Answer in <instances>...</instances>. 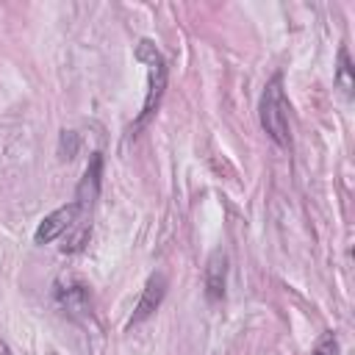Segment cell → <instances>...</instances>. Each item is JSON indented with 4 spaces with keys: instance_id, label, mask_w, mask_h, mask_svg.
<instances>
[{
    "instance_id": "cell-8",
    "label": "cell",
    "mask_w": 355,
    "mask_h": 355,
    "mask_svg": "<svg viewBox=\"0 0 355 355\" xmlns=\"http://www.w3.org/2000/svg\"><path fill=\"white\" fill-rule=\"evenodd\" d=\"M311 355H338V341H336V336H333V333H324V336L316 341V347H313Z\"/></svg>"
},
{
    "instance_id": "cell-3",
    "label": "cell",
    "mask_w": 355,
    "mask_h": 355,
    "mask_svg": "<svg viewBox=\"0 0 355 355\" xmlns=\"http://www.w3.org/2000/svg\"><path fill=\"white\" fill-rule=\"evenodd\" d=\"M78 216H80V208H78L75 202L55 208L53 214H47V216L39 222V227H36V233H33L36 244H50V241H55L64 230H69V227L78 222Z\"/></svg>"
},
{
    "instance_id": "cell-7",
    "label": "cell",
    "mask_w": 355,
    "mask_h": 355,
    "mask_svg": "<svg viewBox=\"0 0 355 355\" xmlns=\"http://www.w3.org/2000/svg\"><path fill=\"white\" fill-rule=\"evenodd\" d=\"M336 80L341 83V89L347 92V94H352V64H349V55H347V50H338V69H336Z\"/></svg>"
},
{
    "instance_id": "cell-6",
    "label": "cell",
    "mask_w": 355,
    "mask_h": 355,
    "mask_svg": "<svg viewBox=\"0 0 355 355\" xmlns=\"http://www.w3.org/2000/svg\"><path fill=\"white\" fill-rule=\"evenodd\" d=\"M225 280H227V255L222 250H214L205 263V297L211 302H219L225 297Z\"/></svg>"
},
{
    "instance_id": "cell-1",
    "label": "cell",
    "mask_w": 355,
    "mask_h": 355,
    "mask_svg": "<svg viewBox=\"0 0 355 355\" xmlns=\"http://www.w3.org/2000/svg\"><path fill=\"white\" fill-rule=\"evenodd\" d=\"M258 116H261V128L269 133L272 141H277L280 147H288L291 141V125H288V100L283 92V78L275 75L261 94L258 103Z\"/></svg>"
},
{
    "instance_id": "cell-5",
    "label": "cell",
    "mask_w": 355,
    "mask_h": 355,
    "mask_svg": "<svg viewBox=\"0 0 355 355\" xmlns=\"http://www.w3.org/2000/svg\"><path fill=\"white\" fill-rule=\"evenodd\" d=\"M100 175H103V158H100V153H94L83 178H80V183H78V189H75V205L80 208V214H86L94 205L97 191H100Z\"/></svg>"
},
{
    "instance_id": "cell-4",
    "label": "cell",
    "mask_w": 355,
    "mask_h": 355,
    "mask_svg": "<svg viewBox=\"0 0 355 355\" xmlns=\"http://www.w3.org/2000/svg\"><path fill=\"white\" fill-rule=\"evenodd\" d=\"M164 294H166V277H164V272L150 275L147 283H144V288H141V297H139V302H136V311H133L130 324H139V322H144L147 316H153V313L158 311V305L164 302Z\"/></svg>"
},
{
    "instance_id": "cell-2",
    "label": "cell",
    "mask_w": 355,
    "mask_h": 355,
    "mask_svg": "<svg viewBox=\"0 0 355 355\" xmlns=\"http://www.w3.org/2000/svg\"><path fill=\"white\" fill-rule=\"evenodd\" d=\"M136 58L141 64H147V97H144V105H141V114L136 116V122L130 125V130H139L158 108L161 97H164V89H166V61L164 55L158 53V47L150 42V39H141L139 47H136Z\"/></svg>"
}]
</instances>
